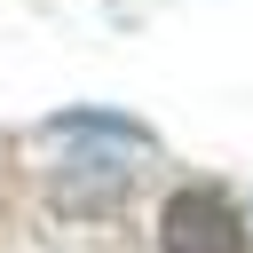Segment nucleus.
<instances>
[{
  "mask_svg": "<svg viewBox=\"0 0 253 253\" xmlns=\"http://www.w3.org/2000/svg\"><path fill=\"white\" fill-rule=\"evenodd\" d=\"M150 245L158 253H253L245 213L229 206V190L213 182H174L150 213Z\"/></svg>",
  "mask_w": 253,
  "mask_h": 253,
  "instance_id": "f257e3e1",
  "label": "nucleus"
}]
</instances>
